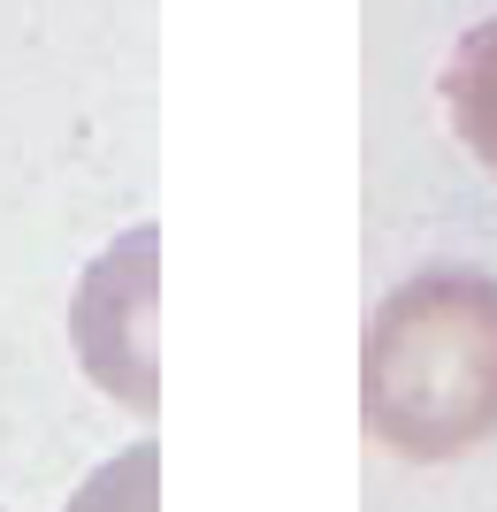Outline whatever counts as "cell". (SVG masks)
<instances>
[{"mask_svg": "<svg viewBox=\"0 0 497 512\" xmlns=\"http://www.w3.org/2000/svg\"><path fill=\"white\" fill-rule=\"evenodd\" d=\"M444 115H452L459 146L497 176V16H482L444 62Z\"/></svg>", "mask_w": 497, "mask_h": 512, "instance_id": "7a4b0ae2", "label": "cell"}, {"mask_svg": "<svg viewBox=\"0 0 497 512\" xmlns=\"http://www.w3.org/2000/svg\"><path fill=\"white\" fill-rule=\"evenodd\" d=\"M69 512H161V451H115L100 474H85V490L69 497Z\"/></svg>", "mask_w": 497, "mask_h": 512, "instance_id": "3957f363", "label": "cell"}, {"mask_svg": "<svg viewBox=\"0 0 497 512\" xmlns=\"http://www.w3.org/2000/svg\"><path fill=\"white\" fill-rule=\"evenodd\" d=\"M360 421L390 459H459L497 436V276L421 268L360 329Z\"/></svg>", "mask_w": 497, "mask_h": 512, "instance_id": "6da1fadb", "label": "cell"}]
</instances>
